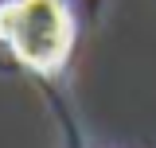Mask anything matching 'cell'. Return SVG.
Returning a JSON list of instances; mask_svg holds the SVG:
<instances>
[{"label": "cell", "mask_w": 156, "mask_h": 148, "mask_svg": "<svg viewBox=\"0 0 156 148\" xmlns=\"http://www.w3.org/2000/svg\"><path fill=\"white\" fill-rule=\"evenodd\" d=\"M0 43L39 74H58L74 47V12L62 0H4Z\"/></svg>", "instance_id": "obj_1"}]
</instances>
